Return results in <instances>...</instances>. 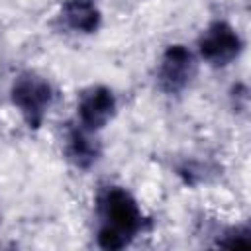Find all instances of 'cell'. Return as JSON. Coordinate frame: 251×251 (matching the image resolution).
Here are the masks:
<instances>
[{"mask_svg": "<svg viewBox=\"0 0 251 251\" xmlns=\"http://www.w3.org/2000/svg\"><path fill=\"white\" fill-rule=\"evenodd\" d=\"M10 100L29 129L41 127L53 104V88L49 80L33 71L18 75L10 86Z\"/></svg>", "mask_w": 251, "mask_h": 251, "instance_id": "cell-2", "label": "cell"}, {"mask_svg": "<svg viewBox=\"0 0 251 251\" xmlns=\"http://www.w3.org/2000/svg\"><path fill=\"white\" fill-rule=\"evenodd\" d=\"M100 218L98 245L102 249H124L143 227V212L139 202L124 186H106L96 198Z\"/></svg>", "mask_w": 251, "mask_h": 251, "instance_id": "cell-1", "label": "cell"}, {"mask_svg": "<svg viewBox=\"0 0 251 251\" xmlns=\"http://www.w3.org/2000/svg\"><path fill=\"white\" fill-rule=\"evenodd\" d=\"M116 108L118 102L114 92L108 86L92 84L84 88L76 98V124L98 133L114 120Z\"/></svg>", "mask_w": 251, "mask_h": 251, "instance_id": "cell-5", "label": "cell"}, {"mask_svg": "<svg viewBox=\"0 0 251 251\" xmlns=\"http://www.w3.org/2000/svg\"><path fill=\"white\" fill-rule=\"evenodd\" d=\"M196 75V57L194 53L180 43L169 45L157 65V82L159 88L167 94L182 92Z\"/></svg>", "mask_w": 251, "mask_h": 251, "instance_id": "cell-4", "label": "cell"}, {"mask_svg": "<svg viewBox=\"0 0 251 251\" xmlns=\"http://www.w3.org/2000/svg\"><path fill=\"white\" fill-rule=\"evenodd\" d=\"M226 239L220 241L222 247H243V245H249L251 239H249V229L247 227H231L226 231L224 235Z\"/></svg>", "mask_w": 251, "mask_h": 251, "instance_id": "cell-8", "label": "cell"}, {"mask_svg": "<svg viewBox=\"0 0 251 251\" xmlns=\"http://www.w3.org/2000/svg\"><path fill=\"white\" fill-rule=\"evenodd\" d=\"M102 147L96 139V131H90L82 126H71L65 135V155L69 163L76 169H90L100 159Z\"/></svg>", "mask_w": 251, "mask_h": 251, "instance_id": "cell-6", "label": "cell"}, {"mask_svg": "<svg viewBox=\"0 0 251 251\" xmlns=\"http://www.w3.org/2000/svg\"><path fill=\"white\" fill-rule=\"evenodd\" d=\"M59 20L67 29L88 35L100 27L102 14L94 0H65Z\"/></svg>", "mask_w": 251, "mask_h": 251, "instance_id": "cell-7", "label": "cell"}, {"mask_svg": "<svg viewBox=\"0 0 251 251\" xmlns=\"http://www.w3.org/2000/svg\"><path fill=\"white\" fill-rule=\"evenodd\" d=\"M243 49V41L233 25L227 22H212L198 37V55L210 67H227Z\"/></svg>", "mask_w": 251, "mask_h": 251, "instance_id": "cell-3", "label": "cell"}]
</instances>
